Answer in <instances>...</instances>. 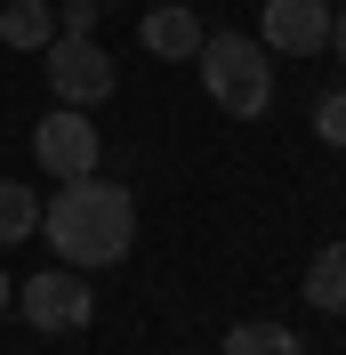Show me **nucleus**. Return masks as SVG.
Segmentation results:
<instances>
[{"instance_id": "15", "label": "nucleus", "mask_w": 346, "mask_h": 355, "mask_svg": "<svg viewBox=\"0 0 346 355\" xmlns=\"http://www.w3.org/2000/svg\"><path fill=\"white\" fill-rule=\"evenodd\" d=\"M8 299H17V291H8V275H0V315H8Z\"/></svg>"}, {"instance_id": "2", "label": "nucleus", "mask_w": 346, "mask_h": 355, "mask_svg": "<svg viewBox=\"0 0 346 355\" xmlns=\"http://www.w3.org/2000/svg\"><path fill=\"white\" fill-rule=\"evenodd\" d=\"M201 89H210L226 113H242V121H258L266 105H274V57H266L250 33H201Z\"/></svg>"}, {"instance_id": "9", "label": "nucleus", "mask_w": 346, "mask_h": 355, "mask_svg": "<svg viewBox=\"0 0 346 355\" xmlns=\"http://www.w3.org/2000/svg\"><path fill=\"white\" fill-rule=\"evenodd\" d=\"M0 41L8 49H48L57 41V8H48V0H8V8H0Z\"/></svg>"}, {"instance_id": "5", "label": "nucleus", "mask_w": 346, "mask_h": 355, "mask_svg": "<svg viewBox=\"0 0 346 355\" xmlns=\"http://www.w3.org/2000/svg\"><path fill=\"white\" fill-rule=\"evenodd\" d=\"M33 162L65 186V178H89L105 162V137H97V121H89L81 105H57V113H41V130H33Z\"/></svg>"}, {"instance_id": "6", "label": "nucleus", "mask_w": 346, "mask_h": 355, "mask_svg": "<svg viewBox=\"0 0 346 355\" xmlns=\"http://www.w3.org/2000/svg\"><path fill=\"white\" fill-rule=\"evenodd\" d=\"M258 41L274 49V57H322L330 0H266V8H258Z\"/></svg>"}, {"instance_id": "14", "label": "nucleus", "mask_w": 346, "mask_h": 355, "mask_svg": "<svg viewBox=\"0 0 346 355\" xmlns=\"http://www.w3.org/2000/svg\"><path fill=\"white\" fill-rule=\"evenodd\" d=\"M330 49H338V65H346V0H330Z\"/></svg>"}, {"instance_id": "3", "label": "nucleus", "mask_w": 346, "mask_h": 355, "mask_svg": "<svg viewBox=\"0 0 346 355\" xmlns=\"http://www.w3.org/2000/svg\"><path fill=\"white\" fill-rule=\"evenodd\" d=\"M41 81L57 89V105H105L113 97V57L97 41H89V33H57V41L41 49Z\"/></svg>"}, {"instance_id": "1", "label": "nucleus", "mask_w": 346, "mask_h": 355, "mask_svg": "<svg viewBox=\"0 0 346 355\" xmlns=\"http://www.w3.org/2000/svg\"><path fill=\"white\" fill-rule=\"evenodd\" d=\"M41 234H48V250L65 266H113V259H129V243H137V202H129V186H113V178H65L57 186V202H41Z\"/></svg>"}, {"instance_id": "4", "label": "nucleus", "mask_w": 346, "mask_h": 355, "mask_svg": "<svg viewBox=\"0 0 346 355\" xmlns=\"http://www.w3.org/2000/svg\"><path fill=\"white\" fill-rule=\"evenodd\" d=\"M17 307H24V323L33 331H48V339H65V331H81L89 315H97V299H89V275L81 266H48V275H33V283L17 291Z\"/></svg>"}, {"instance_id": "12", "label": "nucleus", "mask_w": 346, "mask_h": 355, "mask_svg": "<svg viewBox=\"0 0 346 355\" xmlns=\"http://www.w3.org/2000/svg\"><path fill=\"white\" fill-rule=\"evenodd\" d=\"M314 137L322 146H346V89H330L322 105H314Z\"/></svg>"}, {"instance_id": "13", "label": "nucleus", "mask_w": 346, "mask_h": 355, "mask_svg": "<svg viewBox=\"0 0 346 355\" xmlns=\"http://www.w3.org/2000/svg\"><path fill=\"white\" fill-rule=\"evenodd\" d=\"M89 24H97V0H65L57 8V33H89Z\"/></svg>"}, {"instance_id": "11", "label": "nucleus", "mask_w": 346, "mask_h": 355, "mask_svg": "<svg viewBox=\"0 0 346 355\" xmlns=\"http://www.w3.org/2000/svg\"><path fill=\"white\" fill-rule=\"evenodd\" d=\"M226 355H306V339L282 331V323H234L226 331Z\"/></svg>"}, {"instance_id": "10", "label": "nucleus", "mask_w": 346, "mask_h": 355, "mask_svg": "<svg viewBox=\"0 0 346 355\" xmlns=\"http://www.w3.org/2000/svg\"><path fill=\"white\" fill-rule=\"evenodd\" d=\"M24 234H41V202H33V186L0 178V250L24 243Z\"/></svg>"}, {"instance_id": "7", "label": "nucleus", "mask_w": 346, "mask_h": 355, "mask_svg": "<svg viewBox=\"0 0 346 355\" xmlns=\"http://www.w3.org/2000/svg\"><path fill=\"white\" fill-rule=\"evenodd\" d=\"M137 41H145V57L177 65V57H194V49H201V17L185 8V0H161V8H145V24H137Z\"/></svg>"}, {"instance_id": "8", "label": "nucleus", "mask_w": 346, "mask_h": 355, "mask_svg": "<svg viewBox=\"0 0 346 355\" xmlns=\"http://www.w3.org/2000/svg\"><path fill=\"white\" fill-rule=\"evenodd\" d=\"M306 307L346 315V243H322V250H314V266H306Z\"/></svg>"}]
</instances>
